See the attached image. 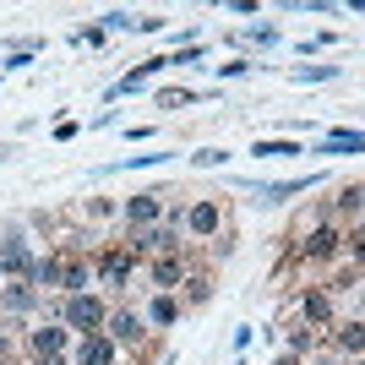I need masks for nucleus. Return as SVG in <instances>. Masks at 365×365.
<instances>
[{
  "instance_id": "f257e3e1",
  "label": "nucleus",
  "mask_w": 365,
  "mask_h": 365,
  "mask_svg": "<svg viewBox=\"0 0 365 365\" xmlns=\"http://www.w3.org/2000/svg\"><path fill=\"white\" fill-rule=\"evenodd\" d=\"M66 322H71V327H82V338H88V333H98V327H104V305L93 300V294H71V300H66Z\"/></svg>"
},
{
  "instance_id": "f03ea898",
  "label": "nucleus",
  "mask_w": 365,
  "mask_h": 365,
  "mask_svg": "<svg viewBox=\"0 0 365 365\" xmlns=\"http://www.w3.org/2000/svg\"><path fill=\"white\" fill-rule=\"evenodd\" d=\"M76 365H115V344L104 333H88L82 349H76Z\"/></svg>"
},
{
  "instance_id": "7ed1b4c3",
  "label": "nucleus",
  "mask_w": 365,
  "mask_h": 365,
  "mask_svg": "<svg viewBox=\"0 0 365 365\" xmlns=\"http://www.w3.org/2000/svg\"><path fill=\"white\" fill-rule=\"evenodd\" d=\"M0 273H16V278L33 273V257H28V245H22V240H6V245H0Z\"/></svg>"
},
{
  "instance_id": "20e7f679",
  "label": "nucleus",
  "mask_w": 365,
  "mask_h": 365,
  "mask_svg": "<svg viewBox=\"0 0 365 365\" xmlns=\"http://www.w3.org/2000/svg\"><path fill=\"white\" fill-rule=\"evenodd\" d=\"M158 197H164V191H148V197H131L125 202V218H131V224H153V218H158Z\"/></svg>"
},
{
  "instance_id": "39448f33",
  "label": "nucleus",
  "mask_w": 365,
  "mask_h": 365,
  "mask_svg": "<svg viewBox=\"0 0 365 365\" xmlns=\"http://www.w3.org/2000/svg\"><path fill=\"white\" fill-rule=\"evenodd\" d=\"M125 278H131V251H109L104 257V284L125 289Z\"/></svg>"
},
{
  "instance_id": "423d86ee",
  "label": "nucleus",
  "mask_w": 365,
  "mask_h": 365,
  "mask_svg": "<svg viewBox=\"0 0 365 365\" xmlns=\"http://www.w3.org/2000/svg\"><path fill=\"white\" fill-rule=\"evenodd\" d=\"M300 251H305V257H333V251H338V229H317V235H305Z\"/></svg>"
},
{
  "instance_id": "0eeeda50",
  "label": "nucleus",
  "mask_w": 365,
  "mask_h": 365,
  "mask_svg": "<svg viewBox=\"0 0 365 365\" xmlns=\"http://www.w3.org/2000/svg\"><path fill=\"white\" fill-rule=\"evenodd\" d=\"M185 224H191V235H213L218 229V207L213 202H197V207L185 213Z\"/></svg>"
},
{
  "instance_id": "6e6552de",
  "label": "nucleus",
  "mask_w": 365,
  "mask_h": 365,
  "mask_svg": "<svg viewBox=\"0 0 365 365\" xmlns=\"http://www.w3.org/2000/svg\"><path fill=\"white\" fill-rule=\"evenodd\" d=\"M61 344H66L61 327H38V333H33V349H38V360H55V354H61Z\"/></svg>"
},
{
  "instance_id": "1a4fd4ad",
  "label": "nucleus",
  "mask_w": 365,
  "mask_h": 365,
  "mask_svg": "<svg viewBox=\"0 0 365 365\" xmlns=\"http://www.w3.org/2000/svg\"><path fill=\"white\" fill-rule=\"evenodd\" d=\"M322 153H365V131H333L322 142Z\"/></svg>"
},
{
  "instance_id": "9d476101",
  "label": "nucleus",
  "mask_w": 365,
  "mask_h": 365,
  "mask_svg": "<svg viewBox=\"0 0 365 365\" xmlns=\"http://www.w3.org/2000/svg\"><path fill=\"white\" fill-rule=\"evenodd\" d=\"M93 284V273L82 267V262H61V289H71V294H82Z\"/></svg>"
},
{
  "instance_id": "9b49d317",
  "label": "nucleus",
  "mask_w": 365,
  "mask_h": 365,
  "mask_svg": "<svg viewBox=\"0 0 365 365\" xmlns=\"http://www.w3.org/2000/svg\"><path fill=\"white\" fill-rule=\"evenodd\" d=\"M28 284H38V289H49V284H61V262H55V257H44V262H33V273H28Z\"/></svg>"
},
{
  "instance_id": "f8f14e48",
  "label": "nucleus",
  "mask_w": 365,
  "mask_h": 365,
  "mask_svg": "<svg viewBox=\"0 0 365 365\" xmlns=\"http://www.w3.org/2000/svg\"><path fill=\"white\" fill-rule=\"evenodd\" d=\"M104 322H109V344H115V338H137V333H142L131 311H115V317H104Z\"/></svg>"
},
{
  "instance_id": "ddd939ff",
  "label": "nucleus",
  "mask_w": 365,
  "mask_h": 365,
  "mask_svg": "<svg viewBox=\"0 0 365 365\" xmlns=\"http://www.w3.org/2000/svg\"><path fill=\"white\" fill-rule=\"evenodd\" d=\"M153 284H158V289H175V284H180V262H175V257L153 262Z\"/></svg>"
},
{
  "instance_id": "4468645a",
  "label": "nucleus",
  "mask_w": 365,
  "mask_h": 365,
  "mask_svg": "<svg viewBox=\"0 0 365 365\" xmlns=\"http://www.w3.org/2000/svg\"><path fill=\"white\" fill-rule=\"evenodd\" d=\"M305 185H317V175H305V180H284V185H267V191H262V202H284V197H294V191H305Z\"/></svg>"
},
{
  "instance_id": "2eb2a0df",
  "label": "nucleus",
  "mask_w": 365,
  "mask_h": 365,
  "mask_svg": "<svg viewBox=\"0 0 365 365\" xmlns=\"http://www.w3.org/2000/svg\"><path fill=\"white\" fill-rule=\"evenodd\" d=\"M33 294H38L33 284H11V289H6V311H28V305H33Z\"/></svg>"
},
{
  "instance_id": "dca6fc26",
  "label": "nucleus",
  "mask_w": 365,
  "mask_h": 365,
  "mask_svg": "<svg viewBox=\"0 0 365 365\" xmlns=\"http://www.w3.org/2000/svg\"><path fill=\"white\" fill-rule=\"evenodd\" d=\"M175 317H180V305H175V294H158V300H153V322H158V327H169Z\"/></svg>"
},
{
  "instance_id": "f3484780",
  "label": "nucleus",
  "mask_w": 365,
  "mask_h": 365,
  "mask_svg": "<svg viewBox=\"0 0 365 365\" xmlns=\"http://www.w3.org/2000/svg\"><path fill=\"white\" fill-rule=\"evenodd\" d=\"M289 153H305L300 142H257V158H289Z\"/></svg>"
},
{
  "instance_id": "a211bd4d",
  "label": "nucleus",
  "mask_w": 365,
  "mask_h": 365,
  "mask_svg": "<svg viewBox=\"0 0 365 365\" xmlns=\"http://www.w3.org/2000/svg\"><path fill=\"white\" fill-rule=\"evenodd\" d=\"M338 344H344L349 354H360V349H365V327H360V322H354V327H344V333H338Z\"/></svg>"
},
{
  "instance_id": "6ab92c4d",
  "label": "nucleus",
  "mask_w": 365,
  "mask_h": 365,
  "mask_svg": "<svg viewBox=\"0 0 365 365\" xmlns=\"http://www.w3.org/2000/svg\"><path fill=\"white\" fill-rule=\"evenodd\" d=\"M305 317H311V322H327V294H305Z\"/></svg>"
},
{
  "instance_id": "aec40b11",
  "label": "nucleus",
  "mask_w": 365,
  "mask_h": 365,
  "mask_svg": "<svg viewBox=\"0 0 365 365\" xmlns=\"http://www.w3.org/2000/svg\"><path fill=\"white\" fill-rule=\"evenodd\" d=\"M294 76H300V82H322V76H333V66H300Z\"/></svg>"
},
{
  "instance_id": "412c9836",
  "label": "nucleus",
  "mask_w": 365,
  "mask_h": 365,
  "mask_svg": "<svg viewBox=\"0 0 365 365\" xmlns=\"http://www.w3.org/2000/svg\"><path fill=\"white\" fill-rule=\"evenodd\" d=\"M148 245H158V251H169V245H175V229H153V235H148Z\"/></svg>"
},
{
  "instance_id": "4be33fe9",
  "label": "nucleus",
  "mask_w": 365,
  "mask_h": 365,
  "mask_svg": "<svg viewBox=\"0 0 365 365\" xmlns=\"http://www.w3.org/2000/svg\"><path fill=\"white\" fill-rule=\"evenodd\" d=\"M354 251H360V257H365V229H360V235H354Z\"/></svg>"
},
{
  "instance_id": "5701e85b",
  "label": "nucleus",
  "mask_w": 365,
  "mask_h": 365,
  "mask_svg": "<svg viewBox=\"0 0 365 365\" xmlns=\"http://www.w3.org/2000/svg\"><path fill=\"white\" fill-rule=\"evenodd\" d=\"M0 360H6V333H0Z\"/></svg>"
},
{
  "instance_id": "b1692460",
  "label": "nucleus",
  "mask_w": 365,
  "mask_h": 365,
  "mask_svg": "<svg viewBox=\"0 0 365 365\" xmlns=\"http://www.w3.org/2000/svg\"><path fill=\"white\" fill-rule=\"evenodd\" d=\"M278 365H294V354H284V360H278Z\"/></svg>"
},
{
  "instance_id": "393cba45",
  "label": "nucleus",
  "mask_w": 365,
  "mask_h": 365,
  "mask_svg": "<svg viewBox=\"0 0 365 365\" xmlns=\"http://www.w3.org/2000/svg\"><path fill=\"white\" fill-rule=\"evenodd\" d=\"M44 365H66V360H61V354H55V360H44Z\"/></svg>"
}]
</instances>
